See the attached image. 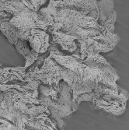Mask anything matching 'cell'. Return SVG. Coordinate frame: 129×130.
Listing matches in <instances>:
<instances>
[{
	"label": "cell",
	"instance_id": "8992f818",
	"mask_svg": "<svg viewBox=\"0 0 129 130\" xmlns=\"http://www.w3.org/2000/svg\"><path fill=\"white\" fill-rule=\"evenodd\" d=\"M0 130H8L7 128V125L5 124V123H2L1 125H0Z\"/></svg>",
	"mask_w": 129,
	"mask_h": 130
},
{
	"label": "cell",
	"instance_id": "7a4b0ae2",
	"mask_svg": "<svg viewBox=\"0 0 129 130\" xmlns=\"http://www.w3.org/2000/svg\"><path fill=\"white\" fill-rule=\"evenodd\" d=\"M94 92L95 95L92 101L97 109L114 115H120L124 113L128 99L127 91L118 87H114L99 84Z\"/></svg>",
	"mask_w": 129,
	"mask_h": 130
},
{
	"label": "cell",
	"instance_id": "3957f363",
	"mask_svg": "<svg viewBox=\"0 0 129 130\" xmlns=\"http://www.w3.org/2000/svg\"><path fill=\"white\" fill-rule=\"evenodd\" d=\"M9 20L10 17H0V33L6 36L9 42L14 44L16 50L25 57L26 65L24 69H27L38 59L40 55L33 50L24 34L10 24Z\"/></svg>",
	"mask_w": 129,
	"mask_h": 130
},
{
	"label": "cell",
	"instance_id": "277c9868",
	"mask_svg": "<svg viewBox=\"0 0 129 130\" xmlns=\"http://www.w3.org/2000/svg\"><path fill=\"white\" fill-rule=\"evenodd\" d=\"M24 67H3L0 65V84H7L9 82L28 83L26 80Z\"/></svg>",
	"mask_w": 129,
	"mask_h": 130
},
{
	"label": "cell",
	"instance_id": "52a82bcc",
	"mask_svg": "<svg viewBox=\"0 0 129 130\" xmlns=\"http://www.w3.org/2000/svg\"><path fill=\"white\" fill-rule=\"evenodd\" d=\"M7 1H10V0H0V3H5Z\"/></svg>",
	"mask_w": 129,
	"mask_h": 130
},
{
	"label": "cell",
	"instance_id": "6da1fadb",
	"mask_svg": "<svg viewBox=\"0 0 129 130\" xmlns=\"http://www.w3.org/2000/svg\"><path fill=\"white\" fill-rule=\"evenodd\" d=\"M38 12L49 27L52 43L74 54L79 48L81 58L107 52L118 41L111 0H50Z\"/></svg>",
	"mask_w": 129,
	"mask_h": 130
},
{
	"label": "cell",
	"instance_id": "5b68a950",
	"mask_svg": "<svg viewBox=\"0 0 129 130\" xmlns=\"http://www.w3.org/2000/svg\"><path fill=\"white\" fill-rule=\"evenodd\" d=\"M27 1H29L32 4V6L35 8V9L38 11L41 6L46 2V0H27Z\"/></svg>",
	"mask_w": 129,
	"mask_h": 130
}]
</instances>
